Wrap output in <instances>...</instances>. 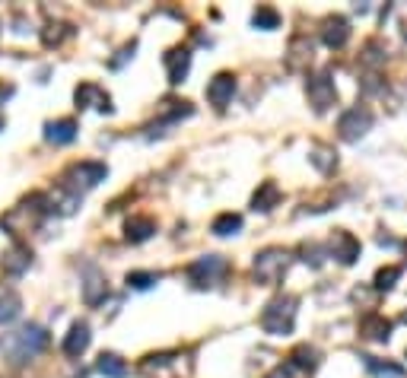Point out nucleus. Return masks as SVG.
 Instances as JSON below:
<instances>
[{"label":"nucleus","instance_id":"393cba45","mask_svg":"<svg viewBox=\"0 0 407 378\" xmlns=\"http://www.w3.org/2000/svg\"><path fill=\"white\" fill-rule=\"evenodd\" d=\"M251 23H255L258 29H277V26H280V13L274 7H258L255 16H251Z\"/></svg>","mask_w":407,"mask_h":378},{"label":"nucleus","instance_id":"a211bd4d","mask_svg":"<svg viewBox=\"0 0 407 378\" xmlns=\"http://www.w3.org/2000/svg\"><path fill=\"white\" fill-rule=\"evenodd\" d=\"M156 232V223L150 220V216H134V220H128V226H124V235H128V242H147L150 235Z\"/></svg>","mask_w":407,"mask_h":378},{"label":"nucleus","instance_id":"f3484780","mask_svg":"<svg viewBox=\"0 0 407 378\" xmlns=\"http://www.w3.org/2000/svg\"><path fill=\"white\" fill-rule=\"evenodd\" d=\"M106 293H108V286H106V280H102V273H99L96 267H90V270H86V280H83V299H86V305H99Z\"/></svg>","mask_w":407,"mask_h":378},{"label":"nucleus","instance_id":"0eeeda50","mask_svg":"<svg viewBox=\"0 0 407 378\" xmlns=\"http://www.w3.org/2000/svg\"><path fill=\"white\" fill-rule=\"evenodd\" d=\"M309 98H312V105H315V112H324V108H331L334 105V98H338V89H334V80L328 74H315L309 76Z\"/></svg>","mask_w":407,"mask_h":378},{"label":"nucleus","instance_id":"a878e982","mask_svg":"<svg viewBox=\"0 0 407 378\" xmlns=\"http://www.w3.org/2000/svg\"><path fill=\"white\" fill-rule=\"evenodd\" d=\"M67 35H70V26L54 23V26H48V29H45V35H42V38H45V45L51 48V45H60V42H64Z\"/></svg>","mask_w":407,"mask_h":378},{"label":"nucleus","instance_id":"f03ea898","mask_svg":"<svg viewBox=\"0 0 407 378\" xmlns=\"http://www.w3.org/2000/svg\"><path fill=\"white\" fill-rule=\"evenodd\" d=\"M293 321H296V302L293 299H274L267 309L261 311V327L274 337H287L293 331Z\"/></svg>","mask_w":407,"mask_h":378},{"label":"nucleus","instance_id":"9d476101","mask_svg":"<svg viewBox=\"0 0 407 378\" xmlns=\"http://www.w3.org/2000/svg\"><path fill=\"white\" fill-rule=\"evenodd\" d=\"M76 108H99V112H112V98L108 92H102L96 83H80L74 92Z\"/></svg>","mask_w":407,"mask_h":378},{"label":"nucleus","instance_id":"9b49d317","mask_svg":"<svg viewBox=\"0 0 407 378\" xmlns=\"http://www.w3.org/2000/svg\"><path fill=\"white\" fill-rule=\"evenodd\" d=\"M86 347H90V325L86 321H76V325H70L67 337H64V343H60V350L70 356V359H76V356H83Z\"/></svg>","mask_w":407,"mask_h":378},{"label":"nucleus","instance_id":"7c9ffc66","mask_svg":"<svg viewBox=\"0 0 407 378\" xmlns=\"http://www.w3.org/2000/svg\"><path fill=\"white\" fill-rule=\"evenodd\" d=\"M293 369H296L293 363H290V366H277V369H274L267 378H293Z\"/></svg>","mask_w":407,"mask_h":378},{"label":"nucleus","instance_id":"ddd939ff","mask_svg":"<svg viewBox=\"0 0 407 378\" xmlns=\"http://www.w3.org/2000/svg\"><path fill=\"white\" fill-rule=\"evenodd\" d=\"M29 264H32V255H29V248H23V245H13V248L3 251V257H0V270L10 273V277L26 273Z\"/></svg>","mask_w":407,"mask_h":378},{"label":"nucleus","instance_id":"20e7f679","mask_svg":"<svg viewBox=\"0 0 407 378\" xmlns=\"http://www.w3.org/2000/svg\"><path fill=\"white\" fill-rule=\"evenodd\" d=\"M45 347H48V334L38 325H29L19 334H13V341H10V359L13 363H26V359L38 356Z\"/></svg>","mask_w":407,"mask_h":378},{"label":"nucleus","instance_id":"1a4fd4ad","mask_svg":"<svg viewBox=\"0 0 407 378\" xmlns=\"http://www.w3.org/2000/svg\"><path fill=\"white\" fill-rule=\"evenodd\" d=\"M233 92H235L233 74H217L210 83H207V98H210V105L217 108V112H223V108L233 102Z\"/></svg>","mask_w":407,"mask_h":378},{"label":"nucleus","instance_id":"7ed1b4c3","mask_svg":"<svg viewBox=\"0 0 407 378\" xmlns=\"http://www.w3.org/2000/svg\"><path fill=\"white\" fill-rule=\"evenodd\" d=\"M108 169L102 162H74V166L64 172V188L70 194H83V191L96 188L99 182H106Z\"/></svg>","mask_w":407,"mask_h":378},{"label":"nucleus","instance_id":"39448f33","mask_svg":"<svg viewBox=\"0 0 407 378\" xmlns=\"http://www.w3.org/2000/svg\"><path fill=\"white\" fill-rule=\"evenodd\" d=\"M290 264V251L283 248H264L261 255H255V277L261 283H277L283 277Z\"/></svg>","mask_w":407,"mask_h":378},{"label":"nucleus","instance_id":"b1692460","mask_svg":"<svg viewBox=\"0 0 407 378\" xmlns=\"http://www.w3.org/2000/svg\"><path fill=\"white\" fill-rule=\"evenodd\" d=\"M363 359H366V366L372 369V375L376 378H404V369H401V366L379 363V359H372V356H363Z\"/></svg>","mask_w":407,"mask_h":378},{"label":"nucleus","instance_id":"6ab92c4d","mask_svg":"<svg viewBox=\"0 0 407 378\" xmlns=\"http://www.w3.org/2000/svg\"><path fill=\"white\" fill-rule=\"evenodd\" d=\"M277 204H280V188L274 182H264L261 188L255 191V197H251V207H255V210H261V213L274 210Z\"/></svg>","mask_w":407,"mask_h":378},{"label":"nucleus","instance_id":"c756f323","mask_svg":"<svg viewBox=\"0 0 407 378\" xmlns=\"http://www.w3.org/2000/svg\"><path fill=\"white\" fill-rule=\"evenodd\" d=\"M328 156H331V153H328V150H322V146H315V150L309 153V159L315 162L318 169H322V172H331V169L338 166V159H328Z\"/></svg>","mask_w":407,"mask_h":378},{"label":"nucleus","instance_id":"dca6fc26","mask_svg":"<svg viewBox=\"0 0 407 378\" xmlns=\"http://www.w3.org/2000/svg\"><path fill=\"white\" fill-rule=\"evenodd\" d=\"M188 67H191V51L188 48H178V51H169L166 54V70H169V83H185L188 76Z\"/></svg>","mask_w":407,"mask_h":378},{"label":"nucleus","instance_id":"c85d7f7f","mask_svg":"<svg viewBox=\"0 0 407 378\" xmlns=\"http://www.w3.org/2000/svg\"><path fill=\"white\" fill-rule=\"evenodd\" d=\"M290 359H293L296 369H315V350H309V347H299Z\"/></svg>","mask_w":407,"mask_h":378},{"label":"nucleus","instance_id":"4468645a","mask_svg":"<svg viewBox=\"0 0 407 378\" xmlns=\"http://www.w3.org/2000/svg\"><path fill=\"white\" fill-rule=\"evenodd\" d=\"M322 38L328 48H344L350 38V23L344 16H331V19H324V29H322Z\"/></svg>","mask_w":407,"mask_h":378},{"label":"nucleus","instance_id":"bb28decb","mask_svg":"<svg viewBox=\"0 0 407 378\" xmlns=\"http://www.w3.org/2000/svg\"><path fill=\"white\" fill-rule=\"evenodd\" d=\"M153 283H159V273H128V286L131 289H150Z\"/></svg>","mask_w":407,"mask_h":378},{"label":"nucleus","instance_id":"423d86ee","mask_svg":"<svg viewBox=\"0 0 407 378\" xmlns=\"http://www.w3.org/2000/svg\"><path fill=\"white\" fill-rule=\"evenodd\" d=\"M372 128V112L369 108H347V112L340 114V121H338V130H340V137H344V140H350V144H354V140H360L363 134H366V130Z\"/></svg>","mask_w":407,"mask_h":378},{"label":"nucleus","instance_id":"cd10ccee","mask_svg":"<svg viewBox=\"0 0 407 378\" xmlns=\"http://www.w3.org/2000/svg\"><path fill=\"white\" fill-rule=\"evenodd\" d=\"M398 277H401V267H382L376 273V289H392Z\"/></svg>","mask_w":407,"mask_h":378},{"label":"nucleus","instance_id":"f8f14e48","mask_svg":"<svg viewBox=\"0 0 407 378\" xmlns=\"http://www.w3.org/2000/svg\"><path fill=\"white\" fill-rule=\"evenodd\" d=\"M331 255L338 257L340 264H354L356 257H360V242H356L350 232L338 229V232L331 235Z\"/></svg>","mask_w":407,"mask_h":378},{"label":"nucleus","instance_id":"5701e85b","mask_svg":"<svg viewBox=\"0 0 407 378\" xmlns=\"http://www.w3.org/2000/svg\"><path fill=\"white\" fill-rule=\"evenodd\" d=\"M388 331H392V325H388L385 318H379V315H372V318L363 321V334H366L369 341H388Z\"/></svg>","mask_w":407,"mask_h":378},{"label":"nucleus","instance_id":"6e6552de","mask_svg":"<svg viewBox=\"0 0 407 378\" xmlns=\"http://www.w3.org/2000/svg\"><path fill=\"white\" fill-rule=\"evenodd\" d=\"M223 270H226V264H223L217 255H207V257H197L194 264L188 267V277L194 286H210L213 277H219Z\"/></svg>","mask_w":407,"mask_h":378},{"label":"nucleus","instance_id":"4be33fe9","mask_svg":"<svg viewBox=\"0 0 407 378\" xmlns=\"http://www.w3.org/2000/svg\"><path fill=\"white\" fill-rule=\"evenodd\" d=\"M242 229V216L239 213H219L217 220H213L210 232L213 235H235Z\"/></svg>","mask_w":407,"mask_h":378},{"label":"nucleus","instance_id":"412c9836","mask_svg":"<svg viewBox=\"0 0 407 378\" xmlns=\"http://www.w3.org/2000/svg\"><path fill=\"white\" fill-rule=\"evenodd\" d=\"M99 372L106 378H128V366H124V359H118L115 353L99 356Z\"/></svg>","mask_w":407,"mask_h":378},{"label":"nucleus","instance_id":"2eb2a0df","mask_svg":"<svg viewBox=\"0 0 407 378\" xmlns=\"http://www.w3.org/2000/svg\"><path fill=\"white\" fill-rule=\"evenodd\" d=\"M45 140L54 146L74 144L76 140V121L74 118H60V121H48L45 124Z\"/></svg>","mask_w":407,"mask_h":378},{"label":"nucleus","instance_id":"f257e3e1","mask_svg":"<svg viewBox=\"0 0 407 378\" xmlns=\"http://www.w3.org/2000/svg\"><path fill=\"white\" fill-rule=\"evenodd\" d=\"M48 210H51V207H48L45 197L32 194V197H26V200H19L13 210H7L0 216V229L10 235H23V232H29V229H35Z\"/></svg>","mask_w":407,"mask_h":378},{"label":"nucleus","instance_id":"aec40b11","mask_svg":"<svg viewBox=\"0 0 407 378\" xmlns=\"http://www.w3.org/2000/svg\"><path fill=\"white\" fill-rule=\"evenodd\" d=\"M23 302H19V295L13 289H0V325H10L16 315H19Z\"/></svg>","mask_w":407,"mask_h":378}]
</instances>
